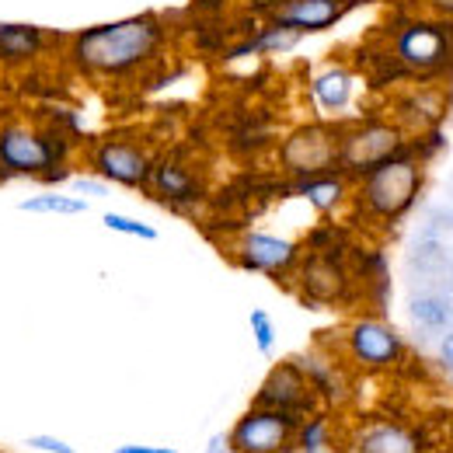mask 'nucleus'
<instances>
[{
    "label": "nucleus",
    "instance_id": "nucleus-6",
    "mask_svg": "<svg viewBox=\"0 0 453 453\" xmlns=\"http://www.w3.org/2000/svg\"><path fill=\"white\" fill-rule=\"evenodd\" d=\"M411 147V133L384 115H366L356 122H342V147H339V171L352 181L363 178L366 171L391 161L395 154Z\"/></svg>",
    "mask_w": 453,
    "mask_h": 453
},
{
    "label": "nucleus",
    "instance_id": "nucleus-11",
    "mask_svg": "<svg viewBox=\"0 0 453 453\" xmlns=\"http://www.w3.org/2000/svg\"><path fill=\"white\" fill-rule=\"evenodd\" d=\"M296 293L314 307H339L352 296V273L342 262L339 251L311 248L300 255V265L293 273Z\"/></svg>",
    "mask_w": 453,
    "mask_h": 453
},
{
    "label": "nucleus",
    "instance_id": "nucleus-5",
    "mask_svg": "<svg viewBox=\"0 0 453 453\" xmlns=\"http://www.w3.org/2000/svg\"><path fill=\"white\" fill-rule=\"evenodd\" d=\"M339 359L356 373H395L408 363L404 335L380 314H356L339 328Z\"/></svg>",
    "mask_w": 453,
    "mask_h": 453
},
{
    "label": "nucleus",
    "instance_id": "nucleus-1",
    "mask_svg": "<svg viewBox=\"0 0 453 453\" xmlns=\"http://www.w3.org/2000/svg\"><path fill=\"white\" fill-rule=\"evenodd\" d=\"M171 42L168 25L157 14H133L73 32L63 42L66 63L95 84H126L147 73Z\"/></svg>",
    "mask_w": 453,
    "mask_h": 453
},
{
    "label": "nucleus",
    "instance_id": "nucleus-17",
    "mask_svg": "<svg viewBox=\"0 0 453 453\" xmlns=\"http://www.w3.org/2000/svg\"><path fill=\"white\" fill-rule=\"evenodd\" d=\"M300 363V370L307 373L314 395L321 401V408H342L349 401V391H352V370L339 359V352H325V349H314V352H300L293 356Z\"/></svg>",
    "mask_w": 453,
    "mask_h": 453
},
{
    "label": "nucleus",
    "instance_id": "nucleus-20",
    "mask_svg": "<svg viewBox=\"0 0 453 453\" xmlns=\"http://www.w3.org/2000/svg\"><path fill=\"white\" fill-rule=\"evenodd\" d=\"M404 311H408V321L426 335H447L453 328V300L447 293H436V289L411 293Z\"/></svg>",
    "mask_w": 453,
    "mask_h": 453
},
{
    "label": "nucleus",
    "instance_id": "nucleus-13",
    "mask_svg": "<svg viewBox=\"0 0 453 453\" xmlns=\"http://www.w3.org/2000/svg\"><path fill=\"white\" fill-rule=\"evenodd\" d=\"M143 192L154 203L168 206V210L188 213V210H196L206 199V178L181 154H157L154 168H150V181H147Z\"/></svg>",
    "mask_w": 453,
    "mask_h": 453
},
{
    "label": "nucleus",
    "instance_id": "nucleus-16",
    "mask_svg": "<svg viewBox=\"0 0 453 453\" xmlns=\"http://www.w3.org/2000/svg\"><path fill=\"white\" fill-rule=\"evenodd\" d=\"M352 0H280L269 11L273 25H283L296 35H318L335 28L342 18L349 14Z\"/></svg>",
    "mask_w": 453,
    "mask_h": 453
},
{
    "label": "nucleus",
    "instance_id": "nucleus-28",
    "mask_svg": "<svg viewBox=\"0 0 453 453\" xmlns=\"http://www.w3.org/2000/svg\"><path fill=\"white\" fill-rule=\"evenodd\" d=\"M422 4H426V11H429L433 18L453 21V0H422Z\"/></svg>",
    "mask_w": 453,
    "mask_h": 453
},
{
    "label": "nucleus",
    "instance_id": "nucleus-14",
    "mask_svg": "<svg viewBox=\"0 0 453 453\" xmlns=\"http://www.w3.org/2000/svg\"><path fill=\"white\" fill-rule=\"evenodd\" d=\"M251 404L273 408V411H286V415H296V418H307V415H314L321 408V401L314 395L307 373L300 370V363L293 356L273 363V370L262 377Z\"/></svg>",
    "mask_w": 453,
    "mask_h": 453
},
{
    "label": "nucleus",
    "instance_id": "nucleus-21",
    "mask_svg": "<svg viewBox=\"0 0 453 453\" xmlns=\"http://www.w3.org/2000/svg\"><path fill=\"white\" fill-rule=\"evenodd\" d=\"M339 422L332 408H318L314 415L300 418L296 426V450L293 453H332L339 447Z\"/></svg>",
    "mask_w": 453,
    "mask_h": 453
},
{
    "label": "nucleus",
    "instance_id": "nucleus-7",
    "mask_svg": "<svg viewBox=\"0 0 453 453\" xmlns=\"http://www.w3.org/2000/svg\"><path fill=\"white\" fill-rule=\"evenodd\" d=\"M339 147H342V122L328 119H311L293 126L276 143V168L289 181L339 171Z\"/></svg>",
    "mask_w": 453,
    "mask_h": 453
},
{
    "label": "nucleus",
    "instance_id": "nucleus-15",
    "mask_svg": "<svg viewBox=\"0 0 453 453\" xmlns=\"http://www.w3.org/2000/svg\"><path fill=\"white\" fill-rule=\"evenodd\" d=\"M307 98H311L318 119L339 122V119H345V115L356 109L359 77H356V70H349L345 63H328L325 70H318V73L311 77Z\"/></svg>",
    "mask_w": 453,
    "mask_h": 453
},
{
    "label": "nucleus",
    "instance_id": "nucleus-3",
    "mask_svg": "<svg viewBox=\"0 0 453 453\" xmlns=\"http://www.w3.org/2000/svg\"><path fill=\"white\" fill-rule=\"evenodd\" d=\"M73 140L59 133L57 126L42 122H21L7 119L0 122V181L28 178L39 185H59L70 181L73 168Z\"/></svg>",
    "mask_w": 453,
    "mask_h": 453
},
{
    "label": "nucleus",
    "instance_id": "nucleus-2",
    "mask_svg": "<svg viewBox=\"0 0 453 453\" xmlns=\"http://www.w3.org/2000/svg\"><path fill=\"white\" fill-rule=\"evenodd\" d=\"M422 188H426V157L411 143L408 150L395 154L391 161H384L373 171H366L363 178H356L349 206L356 210V217L363 224L395 226L411 213Z\"/></svg>",
    "mask_w": 453,
    "mask_h": 453
},
{
    "label": "nucleus",
    "instance_id": "nucleus-26",
    "mask_svg": "<svg viewBox=\"0 0 453 453\" xmlns=\"http://www.w3.org/2000/svg\"><path fill=\"white\" fill-rule=\"evenodd\" d=\"M28 447H32L35 453H77L66 440L50 436V433H35V436H28Z\"/></svg>",
    "mask_w": 453,
    "mask_h": 453
},
{
    "label": "nucleus",
    "instance_id": "nucleus-10",
    "mask_svg": "<svg viewBox=\"0 0 453 453\" xmlns=\"http://www.w3.org/2000/svg\"><path fill=\"white\" fill-rule=\"evenodd\" d=\"M296 426H300L296 415L251 404L226 429V443H230V453H293L296 450Z\"/></svg>",
    "mask_w": 453,
    "mask_h": 453
},
{
    "label": "nucleus",
    "instance_id": "nucleus-27",
    "mask_svg": "<svg viewBox=\"0 0 453 453\" xmlns=\"http://www.w3.org/2000/svg\"><path fill=\"white\" fill-rule=\"evenodd\" d=\"M436 363H440V370L453 380V328L447 335H440V342H436Z\"/></svg>",
    "mask_w": 453,
    "mask_h": 453
},
{
    "label": "nucleus",
    "instance_id": "nucleus-8",
    "mask_svg": "<svg viewBox=\"0 0 453 453\" xmlns=\"http://www.w3.org/2000/svg\"><path fill=\"white\" fill-rule=\"evenodd\" d=\"M154 157H157V154H154L140 136H126V133L98 136V140H91L88 150H84V165H88L91 174H98V178L109 181V185L136 188V192L147 188Z\"/></svg>",
    "mask_w": 453,
    "mask_h": 453
},
{
    "label": "nucleus",
    "instance_id": "nucleus-19",
    "mask_svg": "<svg viewBox=\"0 0 453 453\" xmlns=\"http://www.w3.org/2000/svg\"><path fill=\"white\" fill-rule=\"evenodd\" d=\"M289 192L296 199H303L314 213L335 217L342 206L352 203V178L342 174V171H325V174H311V178L289 181Z\"/></svg>",
    "mask_w": 453,
    "mask_h": 453
},
{
    "label": "nucleus",
    "instance_id": "nucleus-9",
    "mask_svg": "<svg viewBox=\"0 0 453 453\" xmlns=\"http://www.w3.org/2000/svg\"><path fill=\"white\" fill-rule=\"evenodd\" d=\"M226 255L244 273H255V276H265L276 283H289L296 265H300L303 244L286 237V234H276V230H241Z\"/></svg>",
    "mask_w": 453,
    "mask_h": 453
},
{
    "label": "nucleus",
    "instance_id": "nucleus-29",
    "mask_svg": "<svg viewBox=\"0 0 453 453\" xmlns=\"http://www.w3.org/2000/svg\"><path fill=\"white\" fill-rule=\"evenodd\" d=\"M115 453H178V450H171V447H154V443H126V447H119Z\"/></svg>",
    "mask_w": 453,
    "mask_h": 453
},
{
    "label": "nucleus",
    "instance_id": "nucleus-23",
    "mask_svg": "<svg viewBox=\"0 0 453 453\" xmlns=\"http://www.w3.org/2000/svg\"><path fill=\"white\" fill-rule=\"evenodd\" d=\"M248 328H251V339H255V349L262 352V356H273L276 352V321H273V314L265 311V307H255L251 314H248Z\"/></svg>",
    "mask_w": 453,
    "mask_h": 453
},
{
    "label": "nucleus",
    "instance_id": "nucleus-24",
    "mask_svg": "<svg viewBox=\"0 0 453 453\" xmlns=\"http://www.w3.org/2000/svg\"><path fill=\"white\" fill-rule=\"evenodd\" d=\"M102 224L112 234H126V237H136V241H157V226L143 224L136 217H126V213H105Z\"/></svg>",
    "mask_w": 453,
    "mask_h": 453
},
{
    "label": "nucleus",
    "instance_id": "nucleus-25",
    "mask_svg": "<svg viewBox=\"0 0 453 453\" xmlns=\"http://www.w3.org/2000/svg\"><path fill=\"white\" fill-rule=\"evenodd\" d=\"M70 188H73V196H81V199H105L112 188H109V181H102L98 174H73L70 178Z\"/></svg>",
    "mask_w": 453,
    "mask_h": 453
},
{
    "label": "nucleus",
    "instance_id": "nucleus-4",
    "mask_svg": "<svg viewBox=\"0 0 453 453\" xmlns=\"http://www.w3.org/2000/svg\"><path fill=\"white\" fill-rule=\"evenodd\" d=\"M388 50L401 73L415 81H443L453 70V21H440L433 14L404 18L391 32Z\"/></svg>",
    "mask_w": 453,
    "mask_h": 453
},
{
    "label": "nucleus",
    "instance_id": "nucleus-30",
    "mask_svg": "<svg viewBox=\"0 0 453 453\" xmlns=\"http://www.w3.org/2000/svg\"><path fill=\"white\" fill-rule=\"evenodd\" d=\"M206 453H230L226 433H217V436H210V443H206Z\"/></svg>",
    "mask_w": 453,
    "mask_h": 453
},
{
    "label": "nucleus",
    "instance_id": "nucleus-18",
    "mask_svg": "<svg viewBox=\"0 0 453 453\" xmlns=\"http://www.w3.org/2000/svg\"><path fill=\"white\" fill-rule=\"evenodd\" d=\"M63 42L66 39H59V35L39 28V25L0 21V66H28V63L46 57L50 50L63 46Z\"/></svg>",
    "mask_w": 453,
    "mask_h": 453
},
{
    "label": "nucleus",
    "instance_id": "nucleus-12",
    "mask_svg": "<svg viewBox=\"0 0 453 453\" xmlns=\"http://www.w3.org/2000/svg\"><path fill=\"white\" fill-rule=\"evenodd\" d=\"M342 453H426V436L411 422L391 415H366L342 429Z\"/></svg>",
    "mask_w": 453,
    "mask_h": 453
},
{
    "label": "nucleus",
    "instance_id": "nucleus-22",
    "mask_svg": "<svg viewBox=\"0 0 453 453\" xmlns=\"http://www.w3.org/2000/svg\"><path fill=\"white\" fill-rule=\"evenodd\" d=\"M21 210L39 213V217H81V213H88V199H81L73 192H53L50 188V192L21 199Z\"/></svg>",
    "mask_w": 453,
    "mask_h": 453
}]
</instances>
